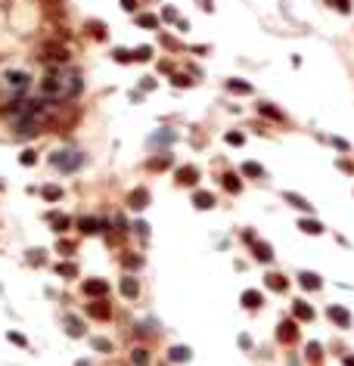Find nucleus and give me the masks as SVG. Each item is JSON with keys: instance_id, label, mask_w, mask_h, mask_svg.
<instances>
[{"instance_id": "obj_1", "label": "nucleus", "mask_w": 354, "mask_h": 366, "mask_svg": "<svg viewBox=\"0 0 354 366\" xmlns=\"http://www.w3.org/2000/svg\"><path fill=\"white\" fill-rule=\"evenodd\" d=\"M81 161H84V158H81L78 152H65V149H59L53 156V164L59 171H75V168H81Z\"/></svg>"}, {"instance_id": "obj_2", "label": "nucleus", "mask_w": 354, "mask_h": 366, "mask_svg": "<svg viewBox=\"0 0 354 366\" xmlns=\"http://www.w3.org/2000/svg\"><path fill=\"white\" fill-rule=\"evenodd\" d=\"M6 87L16 90V93H25L28 90V75L25 72H6Z\"/></svg>"}, {"instance_id": "obj_3", "label": "nucleus", "mask_w": 354, "mask_h": 366, "mask_svg": "<svg viewBox=\"0 0 354 366\" xmlns=\"http://www.w3.org/2000/svg\"><path fill=\"white\" fill-rule=\"evenodd\" d=\"M277 338L286 341V345H292V341L298 338V326H295V320H283L280 329H277Z\"/></svg>"}, {"instance_id": "obj_4", "label": "nucleus", "mask_w": 354, "mask_h": 366, "mask_svg": "<svg viewBox=\"0 0 354 366\" xmlns=\"http://www.w3.org/2000/svg\"><path fill=\"white\" fill-rule=\"evenodd\" d=\"M44 53H47V56H44L47 62H65V59H68V50H65L62 44H47Z\"/></svg>"}, {"instance_id": "obj_5", "label": "nucleus", "mask_w": 354, "mask_h": 366, "mask_svg": "<svg viewBox=\"0 0 354 366\" xmlns=\"http://www.w3.org/2000/svg\"><path fill=\"white\" fill-rule=\"evenodd\" d=\"M87 314L93 316V320H109V316H112V308L100 298V301H90V304H87Z\"/></svg>"}, {"instance_id": "obj_6", "label": "nucleus", "mask_w": 354, "mask_h": 366, "mask_svg": "<svg viewBox=\"0 0 354 366\" xmlns=\"http://www.w3.org/2000/svg\"><path fill=\"white\" fill-rule=\"evenodd\" d=\"M84 292L90 295V298H106V295H109V282H103V279H87V282H84Z\"/></svg>"}, {"instance_id": "obj_7", "label": "nucleus", "mask_w": 354, "mask_h": 366, "mask_svg": "<svg viewBox=\"0 0 354 366\" xmlns=\"http://www.w3.org/2000/svg\"><path fill=\"white\" fill-rule=\"evenodd\" d=\"M326 314H329V320H333V323H339L342 329H348V326H351V314H348L345 308H336V304H333V308H329Z\"/></svg>"}, {"instance_id": "obj_8", "label": "nucleus", "mask_w": 354, "mask_h": 366, "mask_svg": "<svg viewBox=\"0 0 354 366\" xmlns=\"http://www.w3.org/2000/svg\"><path fill=\"white\" fill-rule=\"evenodd\" d=\"M190 357H193V351L186 348V345H174V348L168 351V360H171V363H190Z\"/></svg>"}, {"instance_id": "obj_9", "label": "nucleus", "mask_w": 354, "mask_h": 366, "mask_svg": "<svg viewBox=\"0 0 354 366\" xmlns=\"http://www.w3.org/2000/svg\"><path fill=\"white\" fill-rule=\"evenodd\" d=\"M242 304H245L249 311H258V308L264 304V295L255 292V289H249V292H242Z\"/></svg>"}, {"instance_id": "obj_10", "label": "nucleus", "mask_w": 354, "mask_h": 366, "mask_svg": "<svg viewBox=\"0 0 354 366\" xmlns=\"http://www.w3.org/2000/svg\"><path fill=\"white\" fill-rule=\"evenodd\" d=\"M121 295H124V298H137V295H140V282L134 276H124L121 279Z\"/></svg>"}, {"instance_id": "obj_11", "label": "nucleus", "mask_w": 354, "mask_h": 366, "mask_svg": "<svg viewBox=\"0 0 354 366\" xmlns=\"http://www.w3.org/2000/svg\"><path fill=\"white\" fill-rule=\"evenodd\" d=\"M292 311H295V320H314V311H311L304 301H295Z\"/></svg>"}, {"instance_id": "obj_12", "label": "nucleus", "mask_w": 354, "mask_h": 366, "mask_svg": "<svg viewBox=\"0 0 354 366\" xmlns=\"http://www.w3.org/2000/svg\"><path fill=\"white\" fill-rule=\"evenodd\" d=\"M193 202H196V208L208 211V208H215V196H211V193H196V196H193Z\"/></svg>"}, {"instance_id": "obj_13", "label": "nucleus", "mask_w": 354, "mask_h": 366, "mask_svg": "<svg viewBox=\"0 0 354 366\" xmlns=\"http://www.w3.org/2000/svg\"><path fill=\"white\" fill-rule=\"evenodd\" d=\"M131 363L134 366H149V351L146 348H134L131 351Z\"/></svg>"}, {"instance_id": "obj_14", "label": "nucleus", "mask_w": 354, "mask_h": 366, "mask_svg": "<svg viewBox=\"0 0 354 366\" xmlns=\"http://www.w3.org/2000/svg\"><path fill=\"white\" fill-rule=\"evenodd\" d=\"M298 279H301L304 289H320V276L317 273H308V270H304V273H298Z\"/></svg>"}, {"instance_id": "obj_15", "label": "nucleus", "mask_w": 354, "mask_h": 366, "mask_svg": "<svg viewBox=\"0 0 354 366\" xmlns=\"http://www.w3.org/2000/svg\"><path fill=\"white\" fill-rule=\"evenodd\" d=\"M304 357H308L311 363H320V357H323V348L317 345V341H311V345L304 348Z\"/></svg>"}, {"instance_id": "obj_16", "label": "nucleus", "mask_w": 354, "mask_h": 366, "mask_svg": "<svg viewBox=\"0 0 354 366\" xmlns=\"http://www.w3.org/2000/svg\"><path fill=\"white\" fill-rule=\"evenodd\" d=\"M255 258H258V261H274V249H270L267 242L255 245Z\"/></svg>"}, {"instance_id": "obj_17", "label": "nucleus", "mask_w": 354, "mask_h": 366, "mask_svg": "<svg viewBox=\"0 0 354 366\" xmlns=\"http://www.w3.org/2000/svg\"><path fill=\"white\" fill-rule=\"evenodd\" d=\"M68 335H72V338L84 335V326H81V320H78V316H72V314H68Z\"/></svg>"}, {"instance_id": "obj_18", "label": "nucleus", "mask_w": 354, "mask_h": 366, "mask_svg": "<svg viewBox=\"0 0 354 366\" xmlns=\"http://www.w3.org/2000/svg\"><path fill=\"white\" fill-rule=\"evenodd\" d=\"M146 202H149V196H146V190H137V193H131V208H146Z\"/></svg>"}, {"instance_id": "obj_19", "label": "nucleus", "mask_w": 354, "mask_h": 366, "mask_svg": "<svg viewBox=\"0 0 354 366\" xmlns=\"http://www.w3.org/2000/svg\"><path fill=\"white\" fill-rule=\"evenodd\" d=\"M298 227H301L304 233H311V236H317V233H323V223H320V220H308V217H304V220L298 223Z\"/></svg>"}, {"instance_id": "obj_20", "label": "nucleus", "mask_w": 354, "mask_h": 366, "mask_svg": "<svg viewBox=\"0 0 354 366\" xmlns=\"http://www.w3.org/2000/svg\"><path fill=\"white\" fill-rule=\"evenodd\" d=\"M267 286L274 289V292H286V286H289V282L283 279L280 273H270V276H267Z\"/></svg>"}, {"instance_id": "obj_21", "label": "nucleus", "mask_w": 354, "mask_h": 366, "mask_svg": "<svg viewBox=\"0 0 354 366\" xmlns=\"http://www.w3.org/2000/svg\"><path fill=\"white\" fill-rule=\"evenodd\" d=\"M50 220H53L56 233H65L68 227H72V220H68V217H62V214H50Z\"/></svg>"}, {"instance_id": "obj_22", "label": "nucleus", "mask_w": 354, "mask_h": 366, "mask_svg": "<svg viewBox=\"0 0 354 366\" xmlns=\"http://www.w3.org/2000/svg\"><path fill=\"white\" fill-rule=\"evenodd\" d=\"M286 202H289V205H295V208H301V211H311V205L304 202L298 193H286Z\"/></svg>"}, {"instance_id": "obj_23", "label": "nucleus", "mask_w": 354, "mask_h": 366, "mask_svg": "<svg viewBox=\"0 0 354 366\" xmlns=\"http://www.w3.org/2000/svg\"><path fill=\"white\" fill-rule=\"evenodd\" d=\"M242 171L249 174V177H264V168H261V164H255V161H245Z\"/></svg>"}, {"instance_id": "obj_24", "label": "nucleus", "mask_w": 354, "mask_h": 366, "mask_svg": "<svg viewBox=\"0 0 354 366\" xmlns=\"http://www.w3.org/2000/svg\"><path fill=\"white\" fill-rule=\"evenodd\" d=\"M177 180H180V183H193L196 180V168H180V171H177Z\"/></svg>"}, {"instance_id": "obj_25", "label": "nucleus", "mask_w": 354, "mask_h": 366, "mask_svg": "<svg viewBox=\"0 0 354 366\" xmlns=\"http://www.w3.org/2000/svg\"><path fill=\"white\" fill-rule=\"evenodd\" d=\"M81 233H100V220L84 217V220H81Z\"/></svg>"}, {"instance_id": "obj_26", "label": "nucleus", "mask_w": 354, "mask_h": 366, "mask_svg": "<svg viewBox=\"0 0 354 366\" xmlns=\"http://www.w3.org/2000/svg\"><path fill=\"white\" fill-rule=\"evenodd\" d=\"M90 345L97 348V351H103V354H109V351H112V341H106V338H90Z\"/></svg>"}, {"instance_id": "obj_27", "label": "nucleus", "mask_w": 354, "mask_h": 366, "mask_svg": "<svg viewBox=\"0 0 354 366\" xmlns=\"http://www.w3.org/2000/svg\"><path fill=\"white\" fill-rule=\"evenodd\" d=\"M6 338L13 341V345H19V348H28V338H25V335H19V332H6Z\"/></svg>"}, {"instance_id": "obj_28", "label": "nucleus", "mask_w": 354, "mask_h": 366, "mask_svg": "<svg viewBox=\"0 0 354 366\" xmlns=\"http://www.w3.org/2000/svg\"><path fill=\"white\" fill-rule=\"evenodd\" d=\"M44 196L50 199V202H56V199L62 196V190H56V186H47V190H44Z\"/></svg>"}, {"instance_id": "obj_29", "label": "nucleus", "mask_w": 354, "mask_h": 366, "mask_svg": "<svg viewBox=\"0 0 354 366\" xmlns=\"http://www.w3.org/2000/svg\"><path fill=\"white\" fill-rule=\"evenodd\" d=\"M59 273H62V276H75L78 270H75V264H59Z\"/></svg>"}, {"instance_id": "obj_30", "label": "nucleus", "mask_w": 354, "mask_h": 366, "mask_svg": "<svg viewBox=\"0 0 354 366\" xmlns=\"http://www.w3.org/2000/svg\"><path fill=\"white\" fill-rule=\"evenodd\" d=\"M224 180H227V183H224V186H227V190H230V193H236V190H239V183H236V177H224Z\"/></svg>"}, {"instance_id": "obj_31", "label": "nucleus", "mask_w": 354, "mask_h": 366, "mask_svg": "<svg viewBox=\"0 0 354 366\" xmlns=\"http://www.w3.org/2000/svg\"><path fill=\"white\" fill-rule=\"evenodd\" d=\"M22 164H34V152H31V149L22 152Z\"/></svg>"}, {"instance_id": "obj_32", "label": "nucleus", "mask_w": 354, "mask_h": 366, "mask_svg": "<svg viewBox=\"0 0 354 366\" xmlns=\"http://www.w3.org/2000/svg\"><path fill=\"white\" fill-rule=\"evenodd\" d=\"M227 143H233V146H236V143H242V137H239V134H227Z\"/></svg>"}, {"instance_id": "obj_33", "label": "nucleus", "mask_w": 354, "mask_h": 366, "mask_svg": "<svg viewBox=\"0 0 354 366\" xmlns=\"http://www.w3.org/2000/svg\"><path fill=\"white\" fill-rule=\"evenodd\" d=\"M336 6L342 9V13H348V9H351V6H348V0H336Z\"/></svg>"}, {"instance_id": "obj_34", "label": "nucleus", "mask_w": 354, "mask_h": 366, "mask_svg": "<svg viewBox=\"0 0 354 366\" xmlns=\"http://www.w3.org/2000/svg\"><path fill=\"white\" fill-rule=\"evenodd\" d=\"M342 363H345V366H354V354H345V357H342Z\"/></svg>"}, {"instance_id": "obj_35", "label": "nucleus", "mask_w": 354, "mask_h": 366, "mask_svg": "<svg viewBox=\"0 0 354 366\" xmlns=\"http://www.w3.org/2000/svg\"><path fill=\"white\" fill-rule=\"evenodd\" d=\"M50 3H59V0H50Z\"/></svg>"}, {"instance_id": "obj_36", "label": "nucleus", "mask_w": 354, "mask_h": 366, "mask_svg": "<svg viewBox=\"0 0 354 366\" xmlns=\"http://www.w3.org/2000/svg\"><path fill=\"white\" fill-rule=\"evenodd\" d=\"M292 366H298V363H292Z\"/></svg>"}]
</instances>
